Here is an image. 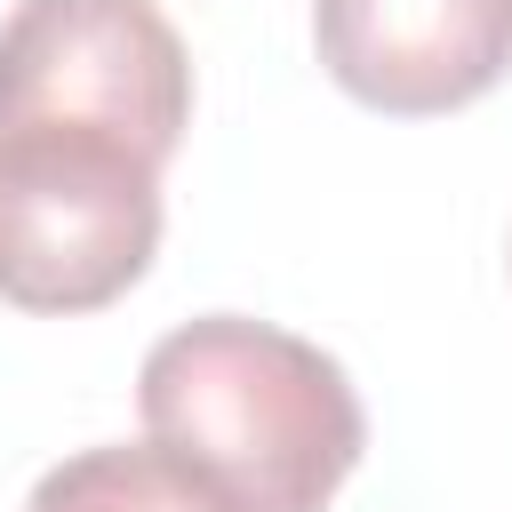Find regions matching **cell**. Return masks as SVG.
Listing matches in <instances>:
<instances>
[{"instance_id":"obj_1","label":"cell","mask_w":512,"mask_h":512,"mask_svg":"<svg viewBox=\"0 0 512 512\" xmlns=\"http://www.w3.org/2000/svg\"><path fill=\"white\" fill-rule=\"evenodd\" d=\"M136 416L240 512H328L368 456L344 360L256 312L176 320L136 368Z\"/></svg>"},{"instance_id":"obj_2","label":"cell","mask_w":512,"mask_h":512,"mask_svg":"<svg viewBox=\"0 0 512 512\" xmlns=\"http://www.w3.org/2000/svg\"><path fill=\"white\" fill-rule=\"evenodd\" d=\"M168 160L88 120L0 128V304L32 320H80L120 304L168 232Z\"/></svg>"},{"instance_id":"obj_3","label":"cell","mask_w":512,"mask_h":512,"mask_svg":"<svg viewBox=\"0 0 512 512\" xmlns=\"http://www.w3.org/2000/svg\"><path fill=\"white\" fill-rule=\"evenodd\" d=\"M8 120H88L176 160L192 128V48L160 0H16L0 16V128Z\"/></svg>"},{"instance_id":"obj_4","label":"cell","mask_w":512,"mask_h":512,"mask_svg":"<svg viewBox=\"0 0 512 512\" xmlns=\"http://www.w3.org/2000/svg\"><path fill=\"white\" fill-rule=\"evenodd\" d=\"M320 72L384 120H440L512 80V0H312Z\"/></svg>"},{"instance_id":"obj_5","label":"cell","mask_w":512,"mask_h":512,"mask_svg":"<svg viewBox=\"0 0 512 512\" xmlns=\"http://www.w3.org/2000/svg\"><path fill=\"white\" fill-rule=\"evenodd\" d=\"M24 512H240V504L160 440H104L48 464Z\"/></svg>"}]
</instances>
